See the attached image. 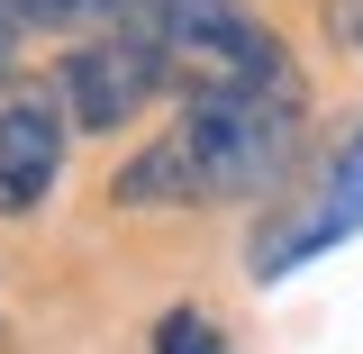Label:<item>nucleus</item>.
Here are the masks:
<instances>
[{"label": "nucleus", "mask_w": 363, "mask_h": 354, "mask_svg": "<svg viewBox=\"0 0 363 354\" xmlns=\"http://www.w3.org/2000/svg\"><path fill=\"white\" fill-rule=\"evenodd\" d=\"M173 128L191 145L209 200H272L309 155V109L255 82H191Z\"/></svg>", "instance_id": "1"}, {"label": "nucleus", "mask_w": 363, "mask_h": 354, "mask_svg": "<svg viewBox=\"0 0 363 354\" xmlns=\"http://www.w3.org/2000/svg\"><path fill=\"white\" fill-rule=\"evenodd\" d=\"M128 37L164 45L173 64H200L191 82H255V91L300 100V64H291V45L255 18V0H136Z\"/></svg>", "instance_id": "2"}, {"label": "nucleus", "mask_w": 363, "mask_h": 354, "mask_svg": "<svg viewBox=\"0 0 363 354\" xmlns=\"http://www.w3.org/2000/svg\"><path fill=\"white\" fill-rule=\"evenodd\" d=\"M45 91L64 100L73 136H118V128H136V118L173 91V55L145 45V37H82V45L55 55Z\"/></svg>", "instance_id": "3"}, {"label": "nucleus", "mask_w": 363, "mask_h": 354, "mask_svg": "<svg viewBox=\"0 0 363 354\" xmlns=\"http://www.w3.org/2000/svg\"><path fill=\"white\" fill-rule=\"evenodd\" d=\"M73 164V118H64V100L55 91H9L0 100V219H37L45 200H55V182Z\"/></svg>", "instance_id": "4"}, {"label": "nucleus", "mask_w": 363, "mask_h": 354, "mask_svg": "<svg viewBox=\"0 0 363 354\" xmlns=\"http://www.w3.org/2000/svg\"><path fill=\"white\" fill-rule=\"evenodd\" d=\"M354 227H363V109H354V128L327 145V182H318V200L272 236L264 255H255V272H291V264H309L318 245H345Z\"/></svg>", "instance_id": "5"}, {"label": "nucleus", "mask_w": 363, "mask_h": 354, "mask_svg": "<svg viewBox=\"0 0 363 354\" xmlns=\"http://www.w3.org/2000/svg\"><path fill=\"white\" fill-rule=\"evenodd\" d=\"M109 200L118 209H209V191H200V164H191V145L182 128H164L155 145H136L118 182H109Z\"/></svg>", "instance_id": "6"}, {"label": "nucleus", "mask_w": 363, "mask_h": 354, "mask_svg": "<svg viewBox=\"0 0 363 354\" xmlns=\"http://www.w3.org/2000/svg\"><path fill=\"white\" fill-rule=\"evenodd\" d=\"M18 9H28L37 37H64V45H82V37H128V28H136V0H18Z\"/></svg>", "instance_id": "7"}, {"label": "nucleus", "mask_w": 363, "mask_h": 354, "mask_svg": "<svg viewBox=\"0 0 363 354\" xmlns=\"http://www.w3.org/2000/svg\"><path fill=\"white\" fill-rule=\"evenodd\" d=\"M155 354H236V345L218 336L209 309H164V318H155Z\"/></svg>", "instance_id": "8"}, {"label": "nucleus", "mask_w": 363, "mask_h": 354, "mask_svg": "<svg viewBox=\"0 0 363 354\" xmlns=\"http://www.w3.org/2000/svg\"><path fill=\"white\" fill-rule=\"evenodd\" d=\"M28 37H37V28H28V9H18V0H0V100L18 91V55H28Z\"/></svg>", "instance_id": "9"}]
</instances>
